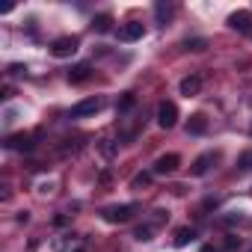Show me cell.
I'll list each match as a JSON object with an SVG mask.
<instances>
[{
	"label": "cell",
	"mask_w": 252,
	"mask_h": 252,
	"mask_svg": "<svg viewBox=\"0 0 252 252\" xmlns=\"http://www.w3.org/2000/svg\"><path fill=\"white\" fill-rule=\"evenodd\" d=\"M211 155H199L196 160H193V166H190V172L196 175V178H202V175H208V169H211Z\"/></svg>",
	"instance_id": "obj_12"
},
{
	"label": "cell",
	"mask_w": 252,
	"mask_h": 252,
	"mask_svg": "<svg viewBox=\"0 0 252 252\" xmlns=\"http://www.w3.org/2000/svg\"><path fill=\"white\" fill-rule=\"evenodd\" d=\"M134 211H137V205H113L104 211V220L107 222H128L134 217Z\"/></svg>",
	"instance_id": "obj_5"
},
{
	"label": "cell",
	"mask_w": 252,
	"mask_h": 252,
	"mask_svg": "<svg viewBox=\"0 0 252 252\" xmlns=\"http://www.w3.org/2000/svg\"><path fill=\"white\" fill-rule=\"evenodd\" d=\"M237 166H240L243 172H252V152H243L240 160H237Z\"/></svg>",
	"instance_id": "obj_18"
},
{
	"label": "cell",
	"mask_w": 252,
	"mask_h": 252,
	"mask_svg": "<svg viewBox=\"0 0 252 252\" xmlns=\"http://www.w3.org/2000/svg\"><path fill=\"white\" fill-rule=\"evenodd\" d=\"M178 166H181V155H175V152L160 155V158L155 160V175H172Z\"/></svg>",
	"instance_id": "obj_4"
},
{
	"label": "cell",
	"mask_w": 252,
	"mask_h": 252,
	"mask_svg": "<svg viewBox=\"0 0 252 252\" xmlns=\"http://www.w3.org/2000/svg\"><path fill=\"white\" fill-rule=\"evenodd\" d=\"M24 71H27V65H12L9 68V74H24Z\"/></svg>",
	"instance_id": "obj_22"
},
{
	"label": "cell",
	"mask_w": 252,
	"mask_h": 252,
	"mask_svg": "<svg viewBox=\"0 0 252 252\" xmlns=\"http://www.w3.org/2000/svg\"><path fill=\"white\" fill-rule=\"evenodd\" d=\"M178 89H181V95H184V98H193V95H199V92H202V77H199V74H190V77H184V80H181V86H178Z\"/></svg>",
	"instance_id": "obj_9"
},
{
	"label": "cell",
	"mask_w": 252,
	"mask_h": 252,
	"mask_svg": "<svg viewBox=\"0 0 252 252\" xmlns=\"http://www.w3.org/2000/svg\"><path fill=\"white\" fill-rule=\"evenodd\" d=\"M205 131H208V119H205L202 113H193V116H190V122H187V134L199 137V134H205Z\"/></svg>",
	"instance_id": "obj_11"
},
{
	"label": "cell",
	"mask_w": 252,
	"mask_h": 252,
	"mask_svg": "<svg viewBox=\"0 0 252 252\" xmlns=\"http://www.w3.org/2000/svg\"><path fill=\"white\" fill-rule=\"evenodd\" d=\"M149 181H152V175H149V172H143V175H137V178H134V187H146Z\"/></svg>",
	"instance_id": "obj_21"
},
{
	"label": "cell",
	"mask_w": 252,
	"mask_h": 252,
	"mask_svg": "<svg viewBox=\"0 0 252 252\" xmlns=\"http://www.w3.org/2000/svg\"><path fill=\"white\" fill-rule=\"evenodd\" d=\"M134 104H137V95H134V92H125V95L116 101V110H119V113H128V110H134Z\"/></svg>",
	"instance_id": "obj_14"
},
{
	"label": "cell",
	"mask_w": 252,
	"mask_h": 252,
	"mask_svg": "<svg viewBox=\"0 0 252 252\" xmlns=\"http://www.w3.org/2000/svg\"><path fill=\"white\" fill-rule=\"evenodd\" d=\"M101 152H104V158H113V155H116V146H113V140H101Z\"/></svg>",
	"instance_id": "obj_20"
},
{
	"label": "cell",
	"mask_w": 252,
	"mask_h": 252,
	"mask_svg": "<svg viewBox=\"0 0 252 252\" xmlns=\"http://www.w3.org/2000/svg\"><path fill=\"white\" fill-rule=\"evenodd\" d=\"M143 36H146V27L140 21H128V24L119 27V42H137Z\"/></svg>",
	"instance_id": "obj_6"
},
{
	"label": "cell",
	"mask_w": 252,
	"mask_h": 252,
	"mask_svg": "<svg viewBox=\"0 0 252 252\" xmlns=\"http://www.w3.org/2000/svg\"><path fill=\"white\" fill-rule=\"evenodd\" d=\"M89 74H92V68H89V63H77V65H71L68 68V83H86L89 80Z\"/></svg>",
	"instance_id": "obj_8"
},
{
	"label": "cell",
	"mask_w": 252,
	"mask_h": 252,
	"mask_svg": "<svg viewBox=\"0 0 252 252\" xmlns=\"http://www.w3.org/2000/svg\"><path fill=\"white\" fill-rule=\"evenodd\" d=\"M184 48L199 54V51H205V48H208V42H205V39H187V42H184Z\"/></svg>",
	"instance_id": "obj_17"
},
{
	"label": "cell",
	"mask_w": 252,
	"mask_h": 252,
	"mask_svg": "<svg viewBox=\"0 0 252 252\" xmlns=\"http://www.w3.org/2000/svg\"><path fill=\"white\" fill-rule=\"evenodd\" d=\"M175 122H178V107H175V101H160L158 104V125L160 128H175Z\"/></svg>",
	"instance_id": "obj_2"
},
{
	"label": "cell",
	"mask_w": 252,
	"mask_h": 252,
	"mask_svg": "<svg viewBox=\"0 0 252 252\" xmlns=\"http://www.w3.org/2000/svg\"><path fill=\"white\" fill-rule=\"evenodd\" d=\"M33 137L30 134H15V137H9L6 140V149H15V152H33Z\"/></svg>",
	"instance_id": "obj_10"
},
{
	"label": "cell",
	"mask_w": 252,
	"mask_h": 252,
	"mask_svg": "<svg viewBox=\"0 0 252 252\" xmlns=\"http://www.w3.org/2000/svg\"><path fill=\"white\" fill-rule=\"evenodd\" d=\"M155 15H158L160 24H166L169 15H172V3H158V6H155Z\"/></svg>",
	"instance_id": "obj_16"
},
{
	"label": "cell",
	"mask_w": 252,
	"mask_h": 252,
	"mask_svg": "<svg viewBox=\"0 0 252 252\" xmlns=\"http://www.w3.org/2000/svg\"><path fill=\"white\" fill-rule=\"evenodd\" d=\"M101 107H104V101H101V98H83V101H77V104L71 107V119H86V116H95Z\"/></svg>",
	"instance_id": "obj_3"
},
{
	"label": "cell",
	"mask_w": 252,
	"mask_h": 252,
	"mask_svg": "<svg viewBox=\"0 0 252 252\" xmlns=\"http://www.w3.org/2000/svg\"><path fill=\"white\" fill-rule=\"evenodd\" d=\"M249 134H252V128H249Z\"/></svg>",
	"instance_id": "obj_23"
},
{
	"label": "cell",
	"mask_w": 252,
	"mask_h": 252,
	"mask_svg": "<svg viewBox=\"0 0 252 252\" xmlns=\"http://www.w3.org/2000/svg\"><path fill=\"white\" fill-rule=\"evenodd\" d=\"M77 48H80V39H77V36H60V39H54V42H51V54H54L57 60L74 57V54H77Z\"/></svg>",
	"instance_id": "obj_1"
},
{
	"label": "cell",
	"mask_w": 252,
	"mask_h": 252,
	"mask_svg": "<svg viewBox=\"0 0 252 252\" xmlns=\"http://www.w3.org/2000/svg\"><path fill=\"white\" fill-rule=\"evenodd\" d=\"M92 30H95V33H110V30H113V15H107V12L95 15V18H92Z\"/></svg>",
	"instance_id": "obj_13"
},
{
	"label": "cell",
	"mask_w": 252,
	"mask_h": 252,
	"mask_svg": "<svg viewBox=\"0 0 252 252\" xmlns=\"http://www.w3.org/2000/svg\"><path fill=\"white\" fill-rule=\"evenodd\" d=\"M228 27L237 30V33H249V36H252V15H249L246 9L231 12V15H228Z\"/></svg>",
	"instance_id": "obj_7"
},
{
	"label": "cell",
	"mask_w": 252,
	"mask_h": 252,
	"mask_svg": "<svg viewBox=\"0 0 252 252\" xmlns=\"http://www.w3.org/2000/svg\"><path fill=\"white\" fill-rule=\"evenodd\" d=\"M134 237H137V240H152V225H140V228L134 231Z\"/></svg>",
	"instance_id": "obj_19"
},
{
	"label": "cell",
	"mask_w": 252,
	"mask_h": 252,
	"mask_svg": "<svg viewBox=\"0 0 252 252\" xmlns=\"http://www.w3.org/2000/svg\"><path fill=\"white\" fill-rule=\"evenodd\" d=\"M190 240H196V228H178L175 231V246H187Z\"/></svg>",
	"instance_id": "obj_15"
}]
</instances>
